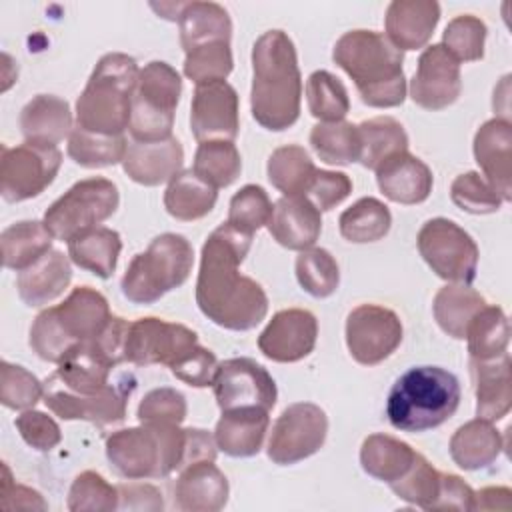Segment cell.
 I'll use <instances>...</instances> for the list:
<instances>
[{"instance_id":"obj_1","label":"cell","mask_w":512,"mask_h":512,"mask_svg":"<svg viewBox=\"0 0 512 512\" xmlns=\"http://www.w3.org/2000/svg\"><path fill=\"white\" fill-rule=\"evenodd\" d=\"M252 238L224 222L210 232L200 252L196 304L208 320L226 330H252L268 312L264 288L240 274Z\"/></svg>"},{"instance_id":"obj_2","label":"cell","mask_w":512,"mask_h":512,"mask_svg":"<svg viewBox=\"0 0 512 512\" xmlns=\"http://www.w3.org/2000/svg\"><path fill=\"white\" fill-rule=\"evenodd\" d=\"M302 102V74L290 36L268 30L252 46L250 110L254 120L272 132L296 124Z\"/></svg>"},{"instance_id":"obj_3","label":"cell","mask_w":512,"mask_h":512,"mask_svg":"<svg viewBox=\"0 0 512 512\" xmlns=\"http://www.w3.org/2000/svg\"><path fill=\"white\" fill-rule=\"evenodd\" d=\"M332 60L354 80L364 104L394 108L404 102V52L384 32L350 30L342 34L332 48Z\"/></svg>"},{"instance_id":"obj_4","label":"cell","mask_w":512,"mask_h":512,"mask_svg":"<svg viewBox=\"0 0 512 512\" xmlns=\"http://www.w3.org/2000/svg\"><path fill=\"white\" fill-rule=\"evenodd\" d=\"M110 318L104 294L90 286H78L62 304L50 306L34 318L28 344L40 360L60 364L80 344L94 340Z\"/></svg>"},{"instance_id":"obj_5","label":"cell","mask_w":512,"mask_h":512,"mask_svg":"<svg viewBox=\"0 0 512 512\" xmlns=\"http://www.w3.org/2000/svg\"><path fill=\"white\" fill-rule=\"evenodd\" d=\"M458 378L440 366H414L396 378L386 398V416L400 432L442 426L460 406Z\"/></svg>"},{"instance_id":"obj_6","label":"cell","mask_w":512,"mask_h":512,"mask_svg":"<svg viewBox=\"0 0 512 512\" xmlns=\"http://www.w3.org/2000/svg\"><path fill=\"white\" fill-rule=\"evenodd\" d=\"M138 72L132 56L104 54L76 100V126L96 134H124L130 124Z\"/></svg>"},{"instance_id":"obj_7","label":"cell","mask_w":512,"mask_h":512,"mask_svg":"<svg viewBox=\"0 0 512 512\" xmlns=\"http://www.w3.org/2000/svg\"><path fill=\"white\" fill-rule=\"evenodd\" d=\"M188 432L180 424H140L106 438V458L126 480L166 478L184 466Z\"/></svg>"},{"instance_id":"obj_8","label":"cell","mask_w":512,"mask_h":512,"mask_svg":"<svg viewBox=\"0 0 512 512\" xmlns=\"http://www.w3.org/2000/svg\"><path fill=\"white\" fill-rule=\"evenodd\" d=\"M192 264L194 248L188 238L164 232L130 260L120 280L122 294L132 304H154L188 280Z\"/></svg>"},{"instance_id":"obj_9","label":"cell","mask_w":512,"mask_h":512,"mask_svg":"<svg viewBox=\"0 0 512 512\" xmlns=\"http://www.w3.org/2000/svg\"><path fill=\"white\" fill-rule=\"evenodd\" d=\"M182 78L164 60H152L138 72L128 132L136 142H160L172 136Z\"/></svg>"},{"instance_id":"obj_10","label":"cell","mask_w":512,"mask_h":512,"mask_svg":"<svg viewBox=\"0 0 512 512\" xmlns=\"http://www.w3.org/2000/svg\"><path fill=\"white\" fill-rule=\"evenodd\" d=\"M120 204L118 188L112 180L94 176L78 180L44 212V224L50 234L68 242L76 234L108 220Z\"/></svg>"},{"instance_id":"obj_11","label":"cell","mask_w":512,"mask_h":512,"mask_svg":"<svg viewBox=\"0 0 512 512\" xmlns=\"http://www.w3.org/2000/svg\"><path fill=\"white\" fill-rule=\"evenodd\" d=\"M416 246L432 272L450 284H472L478 270L474 238L448 218H430L416 236Z\"/></svg>"},{"instance_id":"obj_12","label":"cell","mask_w":512,"mask_h":512,"mask_svg":"<svg viewBox=\"0 0 512 512\" xmlns=\"http://www.w3.org/2000/svg\"><path fill=\"white\" fill-rule=\"evenodd\" d=\"M62 166L58 146L24 142L20 146H2L0 158V194L4 202H22L40 196L56 178Z\"/></svg>"},{"instance_id":"obj_13","label":"cell","mask_w":512,"mask_h":512,"mask_svg":"<svg viewBox=\"0 0 512 512\" xmlns=\"http://www.w3.org/2000/svg\"><path fill=\"white\" fill-rule=\"evenodd\" d=\"M328 436V416L312 402H296L282 410L272 424L268 458L278 466H290L316 454Z\"/></svg>"},{"instance_id":"obj_14","label":"cell","mask_w":512,"mask_h":512,"mask_svg":"<svg viewBox=\"0 0 512 512\" xmlns=\"http://www.w3.org/2000/svg\"><path fill=\"white\" fill-rule=\"evenodd\" d=\"M346 346L362 366H376L396 352L404 328L398 314L378 304H360L346 316Z\"/></svg>"},{"instance_id":"obj_15","label":"cell","mask_w":512,"mask_h":512,"mask_svg":"<svg viewBox=\"0 0 512 512\" xmlns=\"http://www.w3.org/2000/svg\"><path fill=\"white\" fill-rule=\"evenodd\" d=\"M196 344L198 334L188 326L146 316L130 322L124 342V360L136 366L166 364L170 368Z\"/></svg>"},{"instance_id":"obj_16","label":"cell","mask_w":512,"mask_h":512,"mask_svg":"<svg viewBox=\"0 0 512 512\" xmlns=\"http://www.w3.org/2000/svg\"><path fill=\"white\" fill-rule=\"evenodd\" d=\"M212 388L222 412L250 406L270 412L278 398L272 374L252 358H228L220 362Z\"/></svg>"},{"instance_id":"obj_17","label":"cell","mask_w":512,"mask_h":512,"mask_svg":"<svg viewBox=\"0 0 512 512\" xmlns=\"http://www.w3.org/2000/svg\"><path fill=\"white\" fill-rule=\"evenodd\" d=\"M132 386L126 382L108 384L104 390L84 396L58 384L44 382V404L62 420H86L100 428L120 424L126 418Z\"/></svg>"},{"instance_id":"obj_18","label":"cell","mask_w":512,"mask_h":512,"mask_svg":"<svg viewBox=\"0 0 512 512\" xmlns=\"http://www.w3.org/2000/svg\"><path fill=\"white\" fill-rule=\"evenodd\" d=\"M238 92L226 80L198 84L190 104V128L198 142H234L240 128Z\"/></svg>"},{"instance_id":"obj_19","label":"cell","mask_w":512,"mask_h":512,"mask_svg":"<svg viewBox=\"0 0 512 512\" xmlns=\"http://www.w3.org/2000/svg\"><path fill=\"white\" fill-rule=\"evenodd\" d=\"M460 92V62L442 44L424 48L410 80V98L414 104L432 112L444 110L458 100Z\"/></svg>"},{"instance_id":"obj_20","label":"cell","mask_w":512,"mask_h":512,"mask_svg":"<svg viewBox=\"0 0 512 512\" xmlns=\"http://www.w3.org/2000/svg\"><path fill=\"white\" fill-rule=\"evenodd\" d=\"M318 338V320L310 310L286 308L276 312L258 336L260 352L274 362L290 364L306 358Z\"/></svg>"},{"instance_id":"obj_21","label":"cell","mask_w":512,"mask_h":512,"mask_svg":"<svg viewBox=\"0 0 512 512\" xmlns=\"http://www.w3.org/2000/svg\"><path fill=\"white\" fill-rule=\"evenodd\" d=\"M474 158L482 176L504 202L512 200V124L502 118L486 120L474 134Z\"/></svg>"},{"instance_id":"obj_22","label":"cell","mask_w":512,"mask_h":512,"mask_svg":"<svg viewBox=\"0 0 512 512\" xmlns=\"http://www.w3.org/2000/svg\"><path fill=\"white\" fill-rule=\"evenodd\" d=\"M230 494L228 478L212 462L202 460L180 470L174 484V506L182 512H218Z\"/></svg>"},{"instance_id":"obj_23","label":"cell","mask_w":512,"mask_h":512,"mask_svg":"<svg viewBox=\"0 0 512 512\" xmlns=\"http://www.w3.org/2000/svg\"><path fill=\"white\" fill-rule=\"evenodd\" d=\"M266 228L280 246L302 252L320 238L322 216L306 196H282L274 202Z\"/></svg>"},{"instance_id":"obj_24","label":"cell","mask_w":512,"mask_h":512,"mask_svg":"<svg viewBox=\"0 0 512 512\" xmlns=\"http://www.w3.org/2000/svg\"><path fill=\"white\" fill-rule=\"evenodd\" d=\"M374 172L380 192L396 204H420L430 196L434 186L428 164L408 150L386 158Z\"/></svg>"},{"instance_id":"obj_25","label":"cell","mask_w":512,"mask_h":512,"mask_svg":"<svg viewBox=\"0 0 512 512\" xmlns=\"http://www.w3.org/2000/svg\"><path fill=\"white\" fill-rule=\"evenodd\" d=\"M184 162L182 144L170 136L160 142H136L128 144L122 160V170L126 176L142 186H158L170 182Z\"/></svg>"},{"instance_id":"obj_26","label":"cell","mask_w":512,"mask_h":512,"mask_svg":"<svg viewBox=\"0 0 512 512\" xmlns=\"http://www.w3.org/2000/svg\"><path fill=\"white\" fill-rule=\"evenodd\" d=\"M440 20V4L434 0H394L386 8V38L398 50H418L428 44Z\"/></svg>"},{"instance_id":"obj_27","label":"cell","mask_w":512,"mask_h":512,"mask_svg":"<svg viewBox=\"0 0 512 512\" xmlns=\"http://www.w3.org/2000/svg\"><path fill=\"white\" fill-rule=\"evenodd\" d=\"M476 394V418L488 422L502 420L512 408L510 354L504 352L490 360H470Z\"/></svg>"},{"instance_id":"obj_28","label":"cell","mask_w":512,"mask_h":512,"mask_svg":"<svg viewBox=\"0 0 512 512\" xmlns=\"http://www.w3.org/2000/svg\"><path fill=\"white\" fill-rule=\"evenodd\" d=\"M270 426L268 410L264 408H234L224 410L214 428L218 450L232 458L256 456L264 444Z\"/></svg>"},{"instance_id":"obj_29","label":"cell","mask_w":512,"mask_h":512,"mask_svg":"<svg viewBox=\"0 0 512 512\" xmlns=\"http://www.w3.org/2000/svg\"><path fill=\"white\" fill-rule=\"evenodd\" d=\"M70 262L68 254L52 248L32 266L18 272L16 288L20 300L30 308H40L64 294L72 280Z\"/></svg>"},{"instance_id":"obj_30","label":"cell","mask_w":512,"mask_h":512,"mask_svg":"<svg viewBox=\"0 0 512 512\" xmlns=\"http://www.w3.org/2000/svg\"><path fill=\"white\" fill-rule=\"evenodd\" d=\"M72 130L70 104L54 94H38L20 110V132L24 142L58 146Z\"/></svg>"},{"instance_id":"obj_31","label":"cell","mask_w":512,"mask_h":512,"mask_svg":"<svg viewBox=\"0 0 512 512\" xmlns=\"http://www.w3.org/2000/svg\"><path fill=\"white\" fill-rule=\"evenodd\" d=\"M504 446V438L494 422L474 418L452 434L448 450L454 464L462 470H482L496 462Z\"/></svg>"},{"instance_id":"obj_32","label":"cell","mask_w":512,"mask_h":512,"mask_svg":"<svg viewBox=\"0 0 512 512\" xmlns=\"http://www.w3.org/2000/svg\"><path fill=\"white\" fill-rule=\"evenodd\" d=\"M112 368L114 366L104 360L90 344H80L58 364L54 374L46 380L70 392L90 396L110 384L108 378Z\"/></svg>"},{"instance_id":"obj_33","label":"cell","mask_w":512,"mask_h":512,"mask_svg":"<svg viewBox=\"0 0 512 512\" xmlns=\"http://www.w3.org/2000/svg\"><path fill=\"white\" fill-rule=\"evenodd\" d=\"M178 28L184 52L208 42H230L232 38L230 14L216 2H184L178 16Z\"/></svg>"},{"instance_id":"obj_34","label":"cell","mask_w":512,"mask_h":512,"mask_svg":"<svg viewBox=\"0 0 512 512\" xmlns=\"http://www.w3.org/2000/svg\"><path fill=\"white\" fill-rule=\"evenodd\" d=\"M120 250H122L120 234L106 226L88 228L68 240V256L72 264L92 272L102 280L114 274Z\"/></svg>"},{"instance_id":"obj_35","label":"cell","mask_w":512,"mask_h":512,"mask_svg":"<svg viewBox=\"0 0 512 512\" xmlns=\"http://www.w3.org/2000/svg\"><path fill=\"white\" fill-rule=\"evenodd\" d=\"M54 236L44 222L20 220L10 224L0 234L2 264L8 270L22 272L52 250Z\"/></svg>"},{"instance_id":"obj_36","label":"cell","mask_w":512,"mask_h":512,"mask_svg":"<svg viewBox=\"0 0 512 512\" xmlns=\"http://www.w3.org/2000/svg\"><path fill=\"white\" fill-rule=\"evenodd\" d=\"M488 302L470 284H446L432 302V314L442 332L456 340H464L468 324Z\"/></svg>"},{"instance_id":"obj_37","label":"cell","mask_w":512,"mask_h":512,"mask_svg":"<svg viewBox=\"0 0 512 512\" xmlns=\"http://www.w3.org/2000/svg\"><path fill=\"white\" fill-rule=\"evenodd\" d=\"M416 454L418 452L400 438L370 434L360 446V466L368 476L390 484L410 468Z\"/></svg>"},{"instance_id":"obj_38","label":"cell","mask_w":512,"mask_h":512,"mask_svg":"<svg viewBox=\"0 0 512 512\" xmlns=\"http://www.w3.org/2000/svg\"><path fill=\"white\" fill-rule=\"evenodd\" d=\"M218 200V190L200 180L192 168L180 170L166 186L164 208L182 222H194L212 212Z\"/></svg>"},{"instance_id":"obj_39","label":"cell","mask_w":512,"mask_h":512,"mask_svg":"<svg viewBox=\"0 0 512 512\" xmlns=\"http://www.w3.org/2000/svg\"><path fill=\"white\" fill-rule=\"evenodd\" d=\"M358 136V162L368 170H376L386 158L408 150V134L404 126L392 116H374L360 122Z\"/></svg>"},{"instance_id":"obj_40","label":"cell","mask_w":512,"mask_h":512,"mask_svg":"<svg viewBox=\"0 0 512 512\" xmlns=\"http://www.w3.org/2000/svg\"><path fill=\"white\" fill-rule=\"evenodd\" d=\"M316 170L310 154L298 144L276 148L266 164L268 180L282 196H304Z\"/></svg>"},{"instance_id":"obj_41","label":"cell","mask_w":512,"mask_h":512,"mask_svg":"<svg viewBox=\"0 0 512 512\" xmlns=\"http://www.w3.org/2000/svg\"><path fill=\"white\" fill-rule=\"evenodd\" d=\"M392 226V214L384 202L366 196L356 200L338 218V228L344 240L352 244H370L382 240Z\"/></svg>"},{"instance_id":"obj_42","label":"cell","mask_w":512,"mask_h":512,"mask_svg":"<svg viewBox=\"0 0 512 512\" xmlns=\"http://www.w3.org/2000/svg\"><path fill=\"white\" fill-rule=\"evenodd\" d=\"M470 360H490L508 352L510 322L500 306L486 304L468 324L466 336Z\"/></svg>"},{"instance_id":"obj_43","label":"cell","mask_w":512,"mask_h":512,"mask_svg":"<svg viewBox=\"0 0 512 512\" xmlns=\"http://www.w3.org/2000/svg\"><path fill=\"white\" fill-rule=\"evenodd\" d=\"M68 156L82 168H106L122 164L128 150L124 134H96L74 126L68 136Z\"/></svg>"},{"instance_id":"obj_44","label":"cell","mask_w":512,"mask_h":512,"mask_svg":"<svg viewBox=\"0 0 512 512\" xmlns=\"http://www.w3.org/2000/svg\"><path fill=\"white\" fill-rule=\"evenodd\" d=\"M310 146L316 156L334 166H346L358 162L360 158V136L358 124L338 120V122H318L310 130Z\"/></svg>"},{"instance_id":"obj_45","label":"cell","mask_w":512,"mask_h":512,"mask_svg":"<svg viewBox=\"0 0 512 512\" xmlns=\"http://www.w3.org/2000/svg\"><path fill=\"white\" fill-rule=\"evenodd\" d=\"M192 172L216 190L230 186L242 172V158L236 144L228 140L200 142L194 154Z\"/></svg>"},{"instance_id":"obj_46","label":"cell","mask_w":512,"mask_h":512,"mask_svg":"<svg viewBox=\"0 0 512 512\" xmlns=\"http://www.w3.org/2000/svg\"><path fill=\"white\" fill-rule=\"evenodd\" d=\"M306 102L310 114L320 122H338L350 110L344 84L328 70H316L306 80Z\"/></svg>"},{"instance_id":"obj_47","label":"cell","mask_w":512,"mask_h":512,"mask_svg":"<svg viewBox=\"0 0 512 512\" xmlns=\"http://www.w3.org/2000/svg\"><path fill=\"white\" fill-rule=\"evenodd\" d=\"M296 280L314 298H328L338 290L340 268L326 248L302 250L296 258Z\"/></svg>"},{"instance_id":"obj_48","label":"cell","mask_w":512,"mask_h":512,"mask_svg":"<svg viewBox=\"0 0 512 512\" xmlns=\"http://www.w3.org/2000/svg\"><path fill=\"white\" fill-rule=\"evenodd\" d=\"M440 474L420 452L416 454L410 468L394 482H390V490L404 502L418 506L422 510H432V504L438 498L440 490Z\"/></svg>"},{"instance_id":"obj_49","label":"cell","mask_w":512,"mask_h":512,"mask_svg":"<svg viewBox=\"0 0 512 512\" xmlns=\"http://www.w3.org/2000/svg\"><path fill=\"white\" fill-rule=\"evenodd\" d=\"M272 208L274 204L262 186L246 184L230 198L226 222L232 228L254 236V232H258L262 226L268 224L272 216Z\"/></svg>"},{"instance_id":"obj_50","label":"cell","mask_w":512,"mask_h":512,"mask_svg":"<svg viewBox=\"0 0 512 512\" xmlns=\"http://www.w3.org/2000/svg\"><path fill=\"white\" fill-rule=\"evenodd\" d=\"M72 512H112L118 510V486L94 470L80 472L68 490L66 500Z\"/></svg>"},{"instance_id":"obj_51","label":"cell","mask_w":512,"mask_h":512,"mask_svg":"<svg viewBox=\"0 0 512 512\" xmlns=\"http://www.w3.org/2000/svg\"><path fill=\"white\" fill-rule=\"evenodd\" d=\"M184 54V76L196 86L226 80L234 66L230 42H208Z\"/></svg>"},{"instance_id":"obj_52","label":"cell","mask_w":512,"mask_h":512,"mask_svg":"<svg viewBox=\"0 0 512 512\" xmlns=\"http://www.w3.org/2000/svg\"><path fill=\"white\" fill-rule=\"evenodd\" d=\"M488 28L472 14H460L448 22L442 34V46L458 62H476L484 58V42Z\"/></svg>"},{"instance_id":"obj_53","label":"cell","mask_w":512,"mask_h":512,"mask_svg":"<svg viewBox=\"0 0 512 512\" xmlns=\"http://www.w3.org/2000/svg\"><path fill=\"white\" fill-rule=\"evenodd\" d=\"M40 398H44V384L24 366L2 360L0 402L10 410H30Z\"/></svg>"},{"instance_id":"obj_54","label":"cell","mask_w":512,"mask_h":512,"mask_svg":"<svg viewBox=\"0 0 512 512\" xmlns=\"http://www.w3.org/2000/svg\"><path fill=\"white\" fill-rule=\"evenodd\" d=\"M450 198L460 210L468 214H492L498 212L504 202L500 194L490 186V182L474 170L454 178L450 186Z\"/></svg>"},{"instance_id":"obj_55","label":"cell","mask_w":512,"mask_h":512,"mask_svg":"<svg viewBox=\"0 0 512 512\" xmlns=\"http://www.w3.org/2000/svg\"><path fill=\"white\" fill-rule=\"evenodd\" d=\"M188 414L186 398L176 388H154L144 394L136 416L140 424H182Z\"/></svg>"},{"instance_id":"obj_56","label":"cell","mask_w":512,"mask_h":512,"mask_svg":"<svg viewBox=\"0 0 512 512\" xmlns=\"http://www.w3.org/2000/svg\"><path fill=\"white\" fill-rule=\"evenodd\" d=\"M22 440L38 450V452H48L52 448H56L62 440V432L60 426L56 424V420L40 410H24L16 420H14Z\"/></svg>"},{"instance_id":"obj_57","label":"cell","mask_w":512,"mask_h":512,"mask_svg":"<svg viewBox=\"0 0 512 512\" xmlns=\"http://www.w3.org/2000/svg\"><path fill=\"white\" fill-rule=\"evenodd\" d=\"M352 192V180L344 172H332V170H316L308 190L306 198L320 210L328 212L342 204Z\"/></svg>"},{"instance_id":"obj_58","label":"cell","mask_w":512,"mask_h":512,"mask_svg":"<svg viewBox=\"0 0 512 512\" xmlns=\"http://www.w3.org/2000/svg\"><path fill=\"white\" fill-rule=\"evenodd\" d=\"M216 368H218V360H216L214 352L196 344L178 362H174L170 366V372L178 380H182L194 388H206V386H212Z\"/></svg>"},{"instance_id":"obj_59","label":"cell","mask_w":512,"mask_h":512,"mask_svg":"<svg viewBox=\"0 0 512 512\" xmlns=\"http://www.w3.org/2000/svg\"><path fill=\"white\" fill-rule=\"evenodd\" d=\"M474 490L456 474H440L438 498L432 510H472Z\"/></svg>"},{"instance_id":"obj_60","label":"cell","mask_w":512,"mask_h":512,"mask_svg":"<svg viewBox=\"0 0 512 512\" xmlns=\"http://www.w3.org/2000/svg\"><path fill=\"white\" fill-rule=\"evenodd\" d=\"M2 478V508L4 510H46L48 504L42 494L24 484H16L10 476V468L4 464Z\"/></svg>"},{"instance_id":"obj_61","label":"cell","mask_w":512,"mask_h":512,"mask_svg":"<svg viewBox=\"0 0 512 512\" xmlns=\"http://www.w3.org/2000/svg\"><path fill=\"white\" fill-rule=\"evenodd\" d=\"M164 500L156 486L142 482L118 484V510H162Z\"/></svg>"},{"instance_id":"obj_62","label":"cell","mask_w":512,"mask_h":512,"mask_svg":"<svg viewBox=\"0 0 512 512\" xmlns=\"http://www.w3.org/2000/svg\"><path fill=\"white\" fill-rule=\"evenodd\" d=\"M510 488L506 486H488L474 492V508L472 510H508L510 508Z\"/></svg>"}]
</instances>
